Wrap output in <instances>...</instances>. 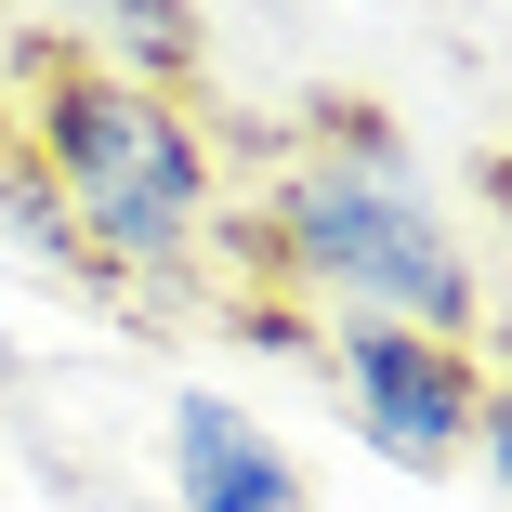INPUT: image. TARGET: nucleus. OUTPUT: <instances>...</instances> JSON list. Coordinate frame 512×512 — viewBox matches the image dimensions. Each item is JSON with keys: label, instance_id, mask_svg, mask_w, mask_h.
Masks as SVG:
<instances>
[{"label": "nucleus", "instance_id": "1", "mask_svg": "<svg viewBox=\"0 0 512 512\" xmlns=\"http://www.w3.org/2000/svg\"><path fill=\"white\" fill-rule=\"evenodd\" d=\"M224 250H250L263 289H316L342 316H394V329H434V342L486 329V263L434 211L407 132L368 92H329L316 106V132H302L276 158V184L224 224Z\"/></svg>", "mask_w": 512, "mask_h": 512}, {"label": "nucleus", "instance_id": "2", "mask_svg": "<svg viewBox=\"0 0 512 512\" xmlns=\"http://www.w3.org/2000/svg\"><path fill=\"white\" fill-rule=\"evenodd\" d=\"M14 145L40 158V184L66 197V224L106 276V302H197L224 263V158H211V119L158 79H119L92 66L79 40H40L27 53V92H14Z\"/></svg>", "mask_w": 512, "mask_h": 512}, {"label": "nucleus", "instance_id": "3", "mask_svg": "<svg viewBox=\"0 0 512 512\" xmlns=\"http://www.w3.org/2000/svg\"><path fill=\"white\" fill-rule=\"evenodd\" d=\"M316 368H329V394H342V421H355L394 473H460V460H473V421H486V355H473V342L394 329V316H329V329H316Z\"/></svg>", "mask_w": 512, "mask_h": 512}, {"label": "nucleus", "instance_id": "4", "mask_svg": "<svg viewBox=\"0 0 512 512\" xmlns=\"http://www.w3.org/2000/svg\"><path fill=\"white\" fill-rule=\"evenodd\" d=\"M158 499L171 512H316V473L224 381H171L158 394Z\"/></svg>", "mask_w": 512, "mask_h": 512}, {"label": "nucleus", "instance_id": "5", "mask_svg": "<svg viewBox=\"0 0 512 512\" xmlns=\"http://www.w3.org/2000/svg\"><path fill=\"white\" fill-rule=\"evenodd\" d=\"M79 53L119 66V79L184 92L197 79V0H79Z\"/></svg>", "mask_w": 512, "mask_h": 512}, {"label": "nucleus", "instance_id": "6", "mask_svg": "<svg viewBox=\"0 0 512 512\" xmlns=\"http://www.w3.org/2000/svg\"><path fill=\"white\" fill-rule=\"evenodd\" d=\"M0 263H27L40 289H106V276H92V250H79V224H66V197L40 184L27 145H0Z\"/></svg>", "mask_w": 512, "mask_h": 512}, {"label": "nucleus", "instance_id": "7", "mask_svg": "<svg viewBox=\"0 0 512 512\" xmlns=\"http://www.w3.org/2000/svg\"><path fill=\"white\" fill-rule=\"evenodd\" d=\"M473 473L499 486V512H512V368L486 381V421H473Z\"/></svg>", "mask_w": 512, "mask_h": 512}, {"label": "nucleus", "instance_id": "8", "mask_svg": "<svg viewBox=\"0 0 512 512\" xmlns=\"http://www.w3.org/2000/svg\"><path fill=\"white\" fill-rule=\"evenodd\" d=\"M486 197H499V224H512V145H499V158H486Z\"/></svg>", "mask_w": 512, "mask_h": 512}]
</instances>
